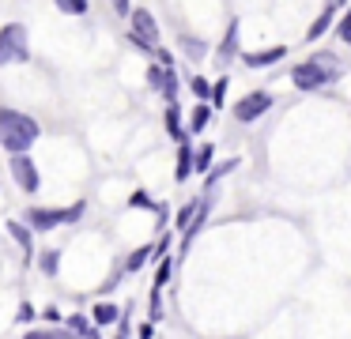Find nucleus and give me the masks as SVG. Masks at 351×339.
Wrapping results in <instances>:
<instances>
[{
    "label": "nucleus",
    "mask_w": 351,
    "mask_h": 339,
    "mask_svg": "<svg viewBox=\"0 0 351 339\" xmlns=\"http://www.w3.org/2000/svg\"><path fill=\"white\" fill-rule=\"evenodd\" d=\"M114 339H129V321H125V316H121V331H117Z\"/></svg>",
    "instance_id": "nucleus-32"
},
{
    "label": "nucleus",
    "mask_w": 351,
    "mask_h": 339,
    "mask_svg": "<svg viewBox=\"0 0 351 339\" xmlns=\"http://www.w3.org/2000/svg\"><path fill=\"white\" fill-rule=\"evenodd\" d=\"M170 279V260H162V268H159V275H155V290H159L162 283Z\"/></svg>",
    "instance_id": "nucleus-30"
},
{
    "label": "nucleus",
    "mask_w": 351,
    "mask_h": 339,
    "mask_svg": "<svg viewBox=\"0 0 351 339\" xmlns=\"http://www.w3.org/2000/svg\"><path fill=\"white\" fill-rule=\"evenodd\" d=\"M223 95H227V79H219V83L212 87V102H215V105H223Z\"/></svg>",
    "instance_id": "nucleus-29"
},
{
    "label": "nucleus",
    "mask_w": 351,
    "mask_h": 339,
    "mask_svg": "<svg viewBox=\"0 0 351 339\" xmlns=\"http://www.w3.org/2000/svg\"><path fill=\"white\" fill-rule=\"evenodd\" d=\"M336 75H340V60H336L332 53H313L310 60H302V64L291 72V79H295L298 90H317V87H325V83H332Z\"/></svg>",
    "instance_id": "nucleus-2"
},
{
    "label": "nucleus",
    "mask_w": 351,
    "mask_h": 339,
    "mask_svg": "<svg viewBox=\"0 0 351 339\" xmlns=\"http://www.w3.org/2000/svg\"><path fill=\"white\" fill-rule=\"evenodd\" d=\"M155 336V324H144V328H140V339H152Z\"/></svg>",
    "instance_id": "nucleus-31"
},
{
    "label": "nucleus",
    "mask_w": 351,
    "mask_h": 339,
    "mask_svg": "<svg viewBox=\"0 0 351 339\" xmlns=\"http://www.w3.org/2000/svg\"><path fill=\"white\" fill-rule=\"evenodd\" d=\"M234 30H238V23H230V30H227V42H223V49H219V57L227 60L230 53H234Z\"/></svg>",
    "instance_id": "nucleus-24"
},
{
    "label": "nucleus",
    "mask_w": 351,
    "mask_h": 339,
    "mask_svg": "<svg viewBox=\"0 0 351 339\" xmlns=\"http://www.w3.org/2000/svg\"><path fill=\"white\" fill-rule=\"evenodd\" d=\"M121 321V309L110 305V301H102V305H95V324H117Z\"/></svg>",
    "instance_id": "nucleus-13"
},
{
    "label": "nucleus",
    "mask_w": 351,
    "mask_h": 339,
    "mask_svg": "<svg viewBox=\"0 0 351 339\" xmlns=\"http://www.w3.org/2000/svg\"><path fill=\"white\" fill-rule=\"evenodd\" d=\"M155 253H159V249H155V245H140L136 253H132L129 260H125V271H140V268H144V264H147V256H155Z\"/></svg>",
    "instance_id": "nucleus-12"
},
{
    "label": "nucleus",
    "mask_w": 351,
    "mask_h": 339,
    "mask_svg": "<svg viewBox=\"0 0 351 339\" xmlns=\"http://www.w3.org/2000/svg\"><path fill=\"white\" fill-rule=\"evenodd\" d=\"M42 271H46V275H57V253H53V249L42 253Z\"/></svg>",
    "instance_id": "nucleus-25"
},
{
    "label": "nucleus",
    "mask_w": 351,
    "mask_h": 339,
    "mask_svg": "<svg viewBox=\"0 0 351 339\" xmlns=\"http://www.w3.org/2000/svg\"><path fill=\"white\" fill-rule=\"evenodd\" d=\"M265 110H272V95H268V90H253V95H242V102L234 105V117L242 121V125H250V121H257Z\"/></svg>",
    "instance_id": "nucleus-6"
},
{
    "label": "nucleus",
    "mask_w": 351,
    "mask_h": 339,
    "mask_svg": "<svg viewBox=\"0 0 351 339\" xmlns=\"http://www.w3.org/2000/svg\"><path fill=\"white\" fill-rule=\"evenodd\" d=\"M8 170H12V177H16V185L23 188V192H38L42 177H38V166H34L31 155H16L8 162Z\"/></svg>",
    "instance_id": "nucleus-5"
},
{
    "label": "nucleus",
    "mask_w": 351,
    "mask_h": 339,
    "mask_svg": "<svg viewBox=\"0 0 351 339\" xmlns=\"http://www.w3.org/2000/svg\"><path fill=\"white\" fill-rule=\"evenodd\" d=\"M27 339H69V331H61V328H34V331H27Z\"/></svg>",
    "instance_id": "nucleus-21"
},
{
    "label": "nucleus",
    "mask_w": 351,
    "mask_h": 339,
    "mask_svg": "<svg viewBox=\"0 0 351 339\" xmlns=\"http://www.w3.org/2000/svg\"><path fill=\"white\" fill-rule=\"evenodd\" d=\"M69 328L76 331V336H84V339H91V336H95V328L87 324V316H80V313H76V316H69Z\"/></svg>",
    "instance_id": "nucleus-19"
},
{
    "label": "nucleus",
    "mask_w": 351,
    "mask_h": 339,
    "mask_svg": "<svg viewBox=\"0 0 351 339\" xmlns=\"http://www.w3.org/2000/svg\"><path fill=\"white\" fill-rule=\"evenodd\" d=\"M208 117H212V105H204V102H200L197 110H193V121H189V132H193V136H197V132H204V128H208Z\"/></svg>",
    "instance_id": "nucleus-14"
},
{
    "label": "nucleus",
    "mask_w": 351,
    "mask_h": 339,
    "mask_svg": "<svg viewBox=\"0 0 351 339\" xmlns=\"http://www.w3.org/2000/svg\"><path fill=\"white\" fill-rule=\"evenodd\" d=\"M132 208H155V200H152V196H147V192H132Z\"/></svg>",
    "instance_id": "nucleus-28"
},
{
    "label": "nucleus",
    "mask_w": 351,
    "mask_h": 339,
    "mask_svg": "<svg viewBox=\"0 0 351 339\" xmlns=\"http://www.w3.org/2000/svg\"><path fill=\"white\" fill-rule=\"evenodd\" d=\"M167 75H170V68H162V64H152V68H147V83H152V90H162V87H167Z\"/></svg>",
    "instance_id": "nucleus-16"
},
{
    "label": "nucleus",
    "mask_w": 351,
    "mask_h": 339,
    "mask_svg": "<svg viewBox=\"0 0 351 339\" xmlns=\"http://www.w3.org/2000/svg\"><path fill=\"white\" fill-rule=\"evenodd\" d=\"M193 173V147H189V136L178 143V166H174V181H185Z\"/></svg>",
    "instance_id": "nucleus-8"
},
{
    "label": "nucleus",
    "mask_w": 351,
    "mask_h": 339,
    "mask_svg": "<svg viewBox=\"0 0 351 339\" xmlns=\"http://www.w3.org/2000/svg\"><path fill=\"white\" fill-rule=\"evenodd\" d=\"M230 170H238V158H227V162H219V166H212V170H208L204 173V188H212L215 185V181H219V177H227V173Z\"/></svg>",
    "instance_id": "nucleus-11"
},
{
    "label": "nucleus",
    "mask_w": 351,
    "mask_h": 339,
    "mask_svg": "<svg viewBox=\"0 0 351 339\" xmlns=\"http://www.w3.org/2000/svg\"><path fill=\"white\" fill-rule=\"evenodd\" d=\"M332 19H336V4H325V8H321V15L313 19V27L306 30V38H310V42H317V38L332 27Z\"/></svg>",
    "instance_id": "nucleus-9"
},
{
    "label": "nucleus",
    "mask_w": 351,
    "mask_h": 339,
    "mask_svg": "<svg viewBox=\"0 0 351 339\" xmlns=\"http://www.w3.org/2000/svg\"><path fill=\"white\" fill-rule=\"evenodd\" d=\"M189 87H193V95H197L200 102H204V98H212V83H208L204 75H193V79H189Z\"/></svg>",
    "instance_id": "nucleus-20"
},
{
    "label": "nucleus",
    "mask_w": 351,
    "mask_h": 339,
    "mask_svg": "<svg viewBox=\"0 0 351 339\" xmlns=\"http://www.w3.org/2000/svg\"><path fill=\"white\" fill-rule=\"evenodd\" d=\"M283 57H287V45H272V49H261V53H245L242 64L245 68H268V64H276V60H283Z\"/></svg>",
    "instance_id": "nucleus-7"
},
{
    "label": "nucleus",
    "mask_w": 351,
    "mask_h": 339,
    "mask_svg": "<svg viewBox=\"0 0 351 339\" xmlns=\"http://www.w3.org/2000/svg\"><path fill=\"white\" fill-rule=\"evenodd\" d=\"M167 128H170V136H174L178 143L185 140V132H182V121H178V105H170V110H167Z\"/></svg>",
    "instance_id": "nucleus-18"
},
{
    "label": "nucleus",
    "mask_w": 351,
    "mask_h": 339,
    "mask_svg": "<svg viewBox=\"0 0 351 339\" xmlns=\"http://www.w3.org/2000/svg\"><path fill=\"white\" fill-rule=\"evenodd\" d=\"M197 203H200V200H189V203H185V208H182V211H178V215H174V226H178V230H182V234L189 230L193 215H197Z\"/></svg>",
    "instance_id": "nucleus-15"
},
{
    "label": "nucleus",
    "mask_w": 351,
    "mask_h": 339,
    "mask_svg": "<svg viewBox=\"0 0 351 339\" xmlns=\"http://www.w3.org/2000/svg\"><path fill=\"white\" fill-rule=\"evenodd\" d=\"M8 230H12V238L19 241V249L27 253V260H31V256H34V238H31V230H27V223L12 218V223H8Z\"/></svg>",
    "instance_id": "nucleus-10"
},
{
    "label": "nucleus",
    "mask_w": 351,
    "mask_h": 339,
    "mask_svg": "<svg viewBox=\"0 0 351 339\" xmlns=\"http://www.w3.org/2000/svg\"><path fill=\"white\" fill-rule=\"evenodd\" d=\"M38 132H42V128H38V121H34V117L0 105V147L12 151V158H16V155H31V143L38 140Z\"/></svg>",
    "instance_id": "nucleus-1"
},
{
    "label": "nucleus",
    "mask_w": 351,
    "mask_h": 339,
    "mask_svg": "<svg viewBox=\"0 0 351 339\" xmlns=\"http://www.w3.org/2000/svg\"><path fill=\"white\" fill-rule=\"evenodd\" d=\"M80 215H84V203H72V208H31L27 211V226L31 230H53V226L72 223Z\"/></svg>",
    "instance_id": "nucleus-4"
},
{
    "label": "nucleus",
    "mask_w": 351,
    "mask_h": 339,
    "mask_svg": "<svg viewBox=\"0 0 351 339\" xmlns=\"http://www.w3.org/2000/svg\"><path fill=\"white\" fill-rule=\"evenodd\" d=\"M182 45H185V57H189V60L204 57V42H197V38H182Z\"/></svg>",
    "instance_id": "nucleus-22"
},
{
    "label": "nucleus",
    "mask_w": 351,
    "mask_h": 339,
    "mask_svg": "<svg viewBox=\"0 0 351 339\" xmlns=\"http://www.w3.org/2000/svg\"><path fill=\"white\" fill-rule=\"evenodd\" d=\"M34 316H38V313H34V305H27V301H23V305H19V313H16V321L19 324H31Z\"/></svg>",
    "instance_id": "nucleus-27"
},
{
    "label": "nucleus",
    "mask_w": 351,
    "mask_h": 339,
    "mask_svg": "<svg viewBox=\"0 0 351 339\" xmlns=\"http://www.w3.org/2000/svg\"><path fill=\"white\" fill-rule=\"evenodd\" d=\"M336 34H340V42H343V45H351V12H348V19H340Z\"/></svg>",
    "instance_id": "nucleus-26"
},
{
    "label": "nucleus",
    "mask_w": 351,
    "mask_h": 339,
    "mask_svg": "<svg viewBox=\"0 0 351 339\" xmlns=\"http://www.w3.org/2000/svg\"><path fill=\"white\" fill-rule=\"evenodd\" d=\"M57 8H61V12H69V15H84L87 12L84 0H57Z\"/></svg>",
    "instance_id": "nucleus-23"
},
{
    "label": "nucleus",
    "mask_w": 351,
    "mask_h": 339,
    "mask_svg": "<svg viewBox=\"0 0 351 339\" xmlns=\"http://www.w3.org/2000/svg\"><path fill=\"white\" fill-rule=\"evenodd\" d=\"M23 60H31V49H27V27L23 23L0 27V64H23Z\"/></svg>",
    "instance_id": "nucleus-3"
},
{
    "label": "nucleus",
    "mask_w": 351,
    "mask_h": 339,
    "mask_svg": "<svg viewBox=\"0 0 351 339\" xmlns=\"http://www.w3.org/2000/svg\"><path fill=\"white\" fill-rule=\"evenodd\" d=\"M212 155H215V147H200L197 155H193V170L208 173V166H212Z\"/></svg>",
    "instance_id": "nucleus-17"
}]
</instances>
